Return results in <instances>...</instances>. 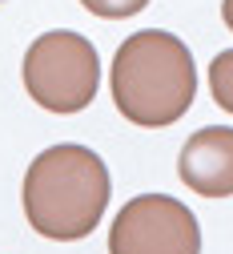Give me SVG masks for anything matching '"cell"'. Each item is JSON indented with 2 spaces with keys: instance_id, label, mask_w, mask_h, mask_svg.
<instances>
[{
  "instance_id": "obj_1",
  "label": "cell",
  "mask_w": 233,
  "mask_h": 254,
  "mask_svg": "<svg viewBox=\"0 0 233 254\" xmlns=\"http://www.w3.org/2000/svg\"><path fill=\"white\" fill-rule=\"evenodd\" d=\"M109 81L117 113L145 129H165L181 121L197 93L193 53L165 28H141L121 41Z\"/></svg>"
},
{
  "instance_id": "obj_2",
  "label": "cell",
  "mask_w": 233,
  "mask_h": 254,
  "mask_svg": "<svg viewBox=\"0 0 233 254\" xmlns=\"http://www.w3.org/2000/svg\"><path fill=\"white\" fill-rule=\"evenodd\" d=\"M109 170L85 145H48L24 174V218L52 242L89 238L109 206Z\"/></svg>"
},
{
  "instance_id": "obj_3",
  "label": "cell",
  "mask_w": 233,
  "mask_h": 254,
  "mask_svg": "<svg viewBox=\"0 0 233 254\" xmlns=\"http://www.w3.org/2000/svg\"><path fill=\"white\" fill-rule=\"evenodd\" d=\"M101 85V57L93 41L69 28L37 37L24 53V89L48 113H81Z\"/></svg>"
},
{
  "instance_id": "obj_4",
  "label": "cell",
  "mask_w": 233,
  "mask_h": 254,
  "mask_svg": "<svg viewBox=\"0 0 233 254\" xmlns=\"http://www.w3.org/2000/svg\"><path fill=\"white\" fill-rule=\"evenodd\" d=\"M109 254H201V226L185 202L141 194L117 210Z\"/></svg>"
},
{
  "instance_id": "obj_5",
  "label": "cell",
  "mask_w": 233,
  "mask_h": 254,
  "mask_svg": "<svg viewBox=\"0 0 233 254\" xmlns=\"http://www.w3.org/2000/svg\"><path fill=\"white\" fill-rule=\"evenodd\" d=\"M177 174L201 198H233V129L229 125L197 129L181 145Z\"/></svg>"
},
{
  "instance_id": "obj_6",
  "label": "cell",
  "mask_w": 233,
  "mask_h": 254,
  "mask_svg": "<svg viewBox=\"0 0 233 254\" xmlns=\"http://www.w3.org/2000/svg\"><path fill=\"white\" fill-rule=\"evenodd\" d=\"M209 93H213V101L225 113H233V49L213 57V65H209Z\"/></svg>"
},
{
  "instance_id": "obj_7",
  "label": "cell",
  "mask_w": 233,
  "mask_h": 254,
  "mask_svg": "<svg viewBox=\"0 0 233 254\" xmlns=\"http://www.w3.org/2000/svg\"><path fill=\"white\" fill-rule=\"evenodd\" d=\"M81 4L93 16H105V20H125V16H137L149 0H81Z\"/></svg>"
},
{
  "instance_id": "obj_8",
  "label": "cell",
  "mask_w": 233,
  "mask_h": 254,
  "mask_svg": "<svg viewBox=\"0 0 233 254\" xmlns=\"http://www.w3.org/2000/svg\"><path fill=\"white\" fill-rule=\"evenodd\" d=\"M221 20L229 24V33H233V0H221Z\"/></svg>"
}]
</instances>
